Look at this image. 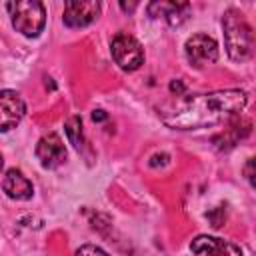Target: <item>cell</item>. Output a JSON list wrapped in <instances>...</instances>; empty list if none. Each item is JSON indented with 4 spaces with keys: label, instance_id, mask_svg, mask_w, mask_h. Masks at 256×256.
I'll return each instance as SVG.
<instances>
[{
    "label": "cell",
    "instance_id": "obj_6",
    "mask_svg": "<svg viewBox=\"0 0 256 256\" xmlns=\"http://www.w3.org/2000/svg\"><path fill=\"white\" fill-rule=\"evenodd\" d=\"M26 114V104L16 90H0V132H8L20 124Z\"/></svg>",
    "mask_w": 256,
    "mask_h": 256
},
{
    "label": "cell",
    "instance_id": "obj_18",
    "mask_svg": "<svg viewBox=\"0 0 256 256\" xmlns=\"http://www.w3.org/2000/svg\"><path fill=\"white\" fill-rule=\"evenodd\" d=\"M2 166H4V158H2V154H0V170H2Z\"/></svg>",
    "mask_w": 256,
    "mask_h": 256
},
{
    "label": "cell",
    "instance_id": "obj_8",
    "mask_svg": "<svg viewBox=\"0 0 256 256\" xmlns=\"http://www.w3.org/2000/svg\"><path fill=\"white\" fill-rule=\"evenodd\" d=\"M100 8L102 6L96 0H84V2L74 0V2H66L62 20H64V24L68 28H84V26L92 24L98 18Z\"/></svg>",
    "mask_w": 256,
    "mask_h": 256
},
{
    "label": "cell",
    "instance_id": "obj_2",
    "mask_svg": "<svg viewBox=\"0 0 256 256\" xmlns=\"http://www.w3.org/2000/svg\"><path fill=\"white\" fill-rule=\"evenodd\" d=\"M222 30L226 52L234 62H246L254 52V32L244 14L236 8H228L222 16Z\"/></svg>",
    "mask_w": 256,
    "mask_h": 256
},
{
    "label": "cell",
    "instance_id": "obj_16",
    "mask_svg": "<svg viewBox=\"0 0 256 256\" xmlns=\"http://www.w3.org/2000/svg\"><path fill=\"white\" fill-rule=\"evenodd\" d=\"M252 158H248V162H246V178L250 180V184H254V176H252Z\"/></svg>",
    "mask_w": 256,
    "mask_h": 256
},
{
    "label": "cell",
    "instance_id": "obj_12",
    "mask_svg": "<svg viewBox=\"0 0 256 256\" xmlns=\"http://www.w3.org/2000/svg\"><path fill=\"white\" fill-rule=\"evenodd\" d=\"M66 136H68L70 144H72L76 150H82V148H84V136H82V118H80V116H72V118L66 122Z\"/></svg>",
    "mask_w": 256,
    "mask_h": 256
},
{
    "label": "cell",
    "instance_id": "obj_15",
    "mask_svg": "<svg viewBox=\"0 0 256 256\" xmlns=\"http://www.w3.org/2000/svg\"><path fill=\"white\" fill-rule=\"evenodd\" d=\"M92 120H94V122L106 120V112H104V110H94V112H92Z\"/></svg>",
    "mask_w": 256,
    "mask_h": 256
},
{
    "label": "cell",
    "instance_id": "obj_3",
    "mask_svg": "<svg viewBox=\"0 0 256 256\" xmlns=\"http://www.w3.org/2000/svg\"><path fill=\"white\" fill-rule=\"evenodd\" d=\"M12 26L26 38H36L46 24V8L38 0H18L6 4Z\"/></svg>",
    "mask_w": 256,
    "mask_h": 256
},
{
    "label": "cell",
    "instance_id": "obj_17",
    "mask_svg": "<svg viewBox=\"0 0 256 256\" xmlns=\"http://www.w3.org/2000/svg\"><path fill=\"white\" fill-rule=\"evenodd\" d=\"M136 6H138L136 2H132V4H126V2H120V8H122V10H126V12H132V10L136 8Z\"/></svg>",
    "mask_w": 256,
    "mask_h": 256
},
{
    "label": "cell",
    "instance_id": "obj_11",
    "mask_svg": "<svg viewBox=\"0 0 256 256\" xmlns=\"http://www.w3.org/2000/svg\"><path fill=\"white\" fill-rule=\"evenodd\" d=\"M2 190L12 200H30L34 194L32 182L16 168H10L2 178Z\"/></svg>",
    "mask_w": 256,
    "mask_h": 256
},
{
    "label": "cell",
    "instance_id": "obj_10",
    "mask_svg": "<svg viewBox=\"0 0 256 256\" xmlns=\"http://www.w3.org/2000/svg\"><path fill=\"white\" fill-rule=\"evenodd\" d=\"M148 16L150 18H164L170 26H180L190 16V4L186 2H150L148 4Z\"/></svg>",
    "mask_w": 256,
    "mask_h": 256
},
{
    "label": "cell",
    "instance_id": "obj_14",
    "mask_svg": "<svg viewBox=\"0 0 256 256\" xmlns=\"http://www.w3.org/2000/svg\"><path fill=\"white\" fill-rule=\"evenodd\" d=\"M170 90H172V92H176V94H182V92H184V84H182L180 80H176V82H172V84H170Z\"/></svg>",
    "mask_w": 256,
    "mask_h": 256
},
{
    "label": "cell",
    "instance_id": "obj_7",
    "mask_svg": "<svg viewBox=\"0 0 256 256\" xmlns=\"http://www.w3.org/2000/svg\"><path fill=\"white\" fill-rule=\"evenodd\" d=\"M36 158L40 160L42 168H58L60 164H64L66 160V146L62 142V138L56 132H48L44 134L38 144H36Z\"/></svg>",
    "mask_w": 256,
    "mask_h": 256
},
{
    "label": "cell",
    "instance_id": "obj_9",
    "mask_svg": "<svg viewBox=\"0 0 256 256\" xmlns=\"http://www.w3.org/2000/svg\"><path fill=\"white\" fill-rule=\"evenodd\" d=\"M190 250L194 254H206V256H242V250L228 240L200 234L190 242Z\"/></svg>",
    "mask_w": 256,
    "mask_h": 256
},
{
    "label": "cell",
    "instance_id": "obj_4",
    "mask_svg": "<svg viewBox=\"0 0 256 256\" xmlns=\"http://www.w3.org/2000/svg\"><path fill=\"white\" fill-rule=\"evenodd\" d=\"M110 52H112V58L114 62L126 70V72H132V70H138L144 62V50H142V44L126 34V32H118L112 42H110Z\"/></svg>",
    "mask_w": 256,
    "mask_h": 256
},
{
    "label": "cell",
    "instance_id": "obj_1",
    "mask_svg": "<svg viewBox=\"0 0 256 256\" xmlns=\"http://www.w3.org/2000/svg\"><path fill=\"white\" fill-rule=\"evenodd\" d=\"M248 104V94L240 88L214 90L180 100L162 112V122L172 130H202L228 122Z\"/></svg>",
    "mask_w": 256,
    "mask_h": 256
},
{
    "label": "cell",
    "instance_id": "obj_5",
    "mask_svg": "<svg viewBox=\"0 0 256 256\" xmlns=\"http://www.w3.org/2000/svg\"><path fill=\"white\" fill-rule=\"evenodd\" d=\"M184 52H186L188 62L194 68H202V66L214 64L218 60V42L212 36H208L204 32H198V34H194L186 40Z\"/></svg>",
    "mask_w": 256,
    "mask_h": 256
},
{
    "label": "cell",
    "instance_id": "obj_13",
    "mask_svg": "<svg viewBox=\"0 0 256 256\" xmlns=\"http://www.w3.org/2000/svg\"><path fill=\"white\" fill-rule=\"evenodd\" d=\"M76 256H110L108 252H104L100 246H94V244H84L76 250Z\"/></svg>",
    "mask_w": 256,
    "mask_h": 256
}]
</instances>
